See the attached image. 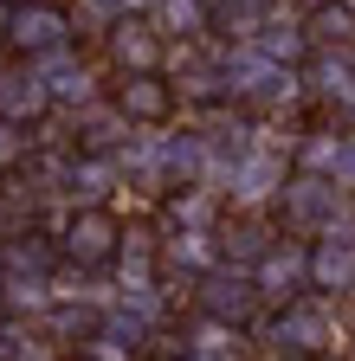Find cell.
<instances>
[{"label": "cell", "instance_id": "cell-39", "mask_svg": "<svg viewBox=\"0 0 355 361\" xmlns=\"http://www.w3.org/2000/svg\"><path fill=\"white\" fill-rule=\"evenodd\" d=\"M278 7H297V0H278Z\"/></svg>", "mask_w": 355, "mask_h": 361}, {"label": "cell", "instance_id": "cell-11", "mask_svg": "<svg viewBox=\"0 0 355 361\" xmlns=\"http://www.w3.org/2000/svg\"><path fill=\"white\" fill-rule=\"evenodd\" d=\"M104 52H110V65H116V71H162L168 39L155 32V20H149V13H116V20H110V32H104Z\"/></svg>", "mask_w": 355, "mask_h": 361}, {"label": "cell", "instance_id": "cell-20", "mask_svg": "<svg viewBox=\"0 0 355 361\" xmlns=\"http://www.w3.org/2000/svg\"><path fill=\"white\" fill-rule=\"evenodd\" d=\"M213 239H219V258H227V264H246V271H252V258L272 245L278 233H272L258 213H239V219H219V226H213Z\"/></svg>", "mask_w": 355, "mask_h": 361}, {"label": "cell", "instance_id": "cell-35", "mask_svg": "<svg viewBox=\"0 0 355 361\" xmlns=\"http://www.w3.org/2000/svg\"><path fill=\"white\" fill-rule=\"evenodd\" d=\"M349 348H355V323H349Z\"/></svg>", "mask_w": 355, "mask_h": 361}, {"label": "cell", "instance_id": "cell-4", "mask_svg": "<svg viewBox=\"0 0 355 361\" xmlns=\"http://www.w3.org/2000/svg\"><path fill=\"white\" fill-rule=\"evenodd\" d=\"M123 245V213L116 207H71L59 226V258L78 271H104Z\"/></svg>", "mask_w": 355, "mask_h": 361}, {"label": "cell", "instance_id": "cell-24", "mask_svg": "<svg viewBox=\"0 0 355 361\" xmlns=\"http://www.w3.org/2000/svg\"><path fill=\"white\" fill-rule=\"evenodd\" d=\"M239 336H246V329L219 323V316H194V329H188V348H200V355H239Z\"/></svg>", "mask_w": 355, "mask_h": 361}, {"label": "cell", "instance_id": "cell-6", "mask_svg": "<svg viewBox=\"0 0 355 361\" xmlns=\"http://www.w3.org/2000/svg\"><path fill=\"white\" fill-rule=\"evenodd\" d=\"M349 207V194L336 188L330 174H310V168H291V180H284V194H278V213H284V233H297V239H317L323 226L336 219Z\"/></svg>", "mask_w": 355, "mask_h": 361}, {"label": "cell", "instance_id": "cell-34", "mask_svg": "<svg viewBox=\"0 0 355 361\" xmlns=\"http://www.w3.org/2000/svg\"><path fill=\"white\" fill-rule=\"evenodd\" d=\"M342 116H349V129H355V104H349V110H342Z\"/></svg>", "mask_w": 355, "mask_h": 361}, {"label": "cell", "instance_id": "cell-33", "mask_svg": "<svg viewBox=\"0 0 355 361\" xmlns=\"http://www.w3.org/2000/svg\"><path fill=\"white\" fill-rule=\"evenodd\" d=\"M207 7H213V13H219V7H233V0H207Z\"/></svg>", "mask_w": 355, "mask_h": 361}, {"label": "cell", "instance_id": "cell-2", "mask_svg": "<svg viewBox=\"0 0 355 361\" xmlns=\"http://www.w3.org/2000/svg\"><path fill=\"white\" fill-rule=\"evenodd\" d=\"M219 84H227V97L233 104H258V110H284L303 97V78L297 65H278V59H265L258 45L233 39V45H219Z\"/></svg>", "mask_w": 355, "mask_h": 361}, {"label": "cell", "instance_id": "cell-31", "mask_svg": "<svg viewBox=\"0 0 355 361\" xmlns=\"http://www.w3.org/2000/svg\"><path fill=\"white\" fill-rule=\"evenodd\" d=\"M13 226H20V213H13V207H0V239H7Z\"/></svg>", "mask_w": 355, "mask_h": 361}, {"label": "cell", "instance_id": "cell-12", "mask_svg": "<svg viewBox=\"0 0 355 361\" xmlns=\"http://www.w3.org/2000/svg\"><path fill=\"white\" fill-rule=\"evenodd\" d=\"M110 104H116L129 123H136V129H162L181 97H174V84H168L162 71H123L116 90H110Z\"/></svg>", "mask_w": 355, "mask_h": 361}, {"label": "cell", "instance_id": "cell-10", "mask_svg": "<svg viewBox=\"0 0 355 361\" xmlns=\"http://www.w3.org/2000/svg\"><path fill=\"white\" fill-rule=\"evenodd\" d=\"M297 78H303V97H317L330 110H349L355 104V45H317L297 65Z\"/></svg>", "mask_w": 355, "mask_h": 361}, {"label": "cell", "instance_id": "cell-21", "mask_svg": "<svg viewBox=\"0 0 355 361\" xmlns=\"http://www.w3.org/2000/svg\"><path fill=\"white\" fill-rule=\"evenodd\" d=\"M303 39H310V52H317V45H355V7L317 0V7L303 13Z\"/></svg>", "mask_w": 355, "mask_h": 361}, {"label": "cell", "instance_id": "cell-38", "mask_svg": "<svg viewBox=\"0 0 355 361\" xmlns=\"http://www.w3.org/2000/svg\"><path fill=\"white\" fill-rule=\"evenodd\" d=\"M7 7H26V0H7Z\"/></svg>", "mask_w": 355, "mask_h": 361}, {"label": "cell", "instance_id": "cell-36", "mask_svg": "<svg viewBox=\"0 0 355 361\" xmlns=\"http://www.w3.org/2000/svg\"><path fill=\"white\" fill-rule=\"evenodd\" d=\"M0 20H7V0H0Z\"/></svg>", "mask_w": 355, "mask_h": 361}, {"label": "cell", "instance_id": "cell-32", "mask_svg": "<svg viewBox=\"0 0 355 361\" xmlns=\"http://www.w3.org/2000/svg\"><path fill=\"white\" fill-rule=\"evenodd\" d=\"M272 361H342V355H272Z\"/></svg>", "mask_w": 355, "mask_h": 361}, {"label": "cell", "instance_id": "cell-23", "mask_svg": "<svg viewBox=\"0 0 355 361\" xmlns=\"http://www.w3.org/2000/svg\"><path fill=\"white\" fill-rule=\"evenodd\" d=\"M219 207H227L219 188H181V194L168 200V226H200V233H213V226H219Z\"/></svg>", "mask_w": 355, "mask_h": 361}, {"label": "cell", "instance_id": "cell-3", "mask_svg": "<svg viewBox=\"0 0 355 361\" xmlns=\"http://www.w3.org/2000/svg\"><path fill=\"white\" fill-rule=\"evenodd\" d=\"M284 180H291V161L258 135V142L227 168V180H219V200H227L233 213H265V207H278Z\"/></svg>", "mask_w": 355, "mask_h": 361}, {"label": "cell", "instance_id": "cell-22", "mask_svg": "<svg viewBox=\"0 0 355 361\" xmlns=\"http://www.w3.org/2000/svg\"><path fill=\"white\" fill-rule=\"evenodd\" d=\"M52 303H59L52 278H7V284H0V310H7V316H26V323H46Z\"/></svg>", "mask_w": 355, "mask_h": 361}, {"label": "cell", "instance_id": "cell-37", "mask_svg": "<svg viewBox=\"0 0 355 361\" xmlns=\"http://www.w3.org/2000/svg\"><path fill=\"white\" fill-rule=\"evenodd\" d=\"M0 284H7V264H0Z\"/></svg>", "mask_w": 355, "mask_h": 361}, {"label": "cell", "instance_id": "cell-41", "mask_svg": "<svg viewBox=\"0 0 355 361\" xmlns=\"http://www.w3.org/2000/svg\"><path fill=\"white\" fill-rule=\"evenodd\" d=\"M342 7H355V0H342Z\"/></svg>", "mask_w": 355, "mask_h": 361}, {"label": "cell", "instance_id": "cell-18", "mask_svg": "<svg viewBox=\"0 0 355 361\" xmlns=\"http://www.w3.org/2000/svg\"><path fill=\"white\" fill-rule=\"evenodd\" d=\"M149 20H155V32L168 45H200L213 32V7H207V0H155Z\"/></svg>", "mask_w": 355, "mask_h": 361}, {"label": "cell", "instance_id": "cell-25", "mask_svg": "<svg viewBox=\"0 0 355 361\" xmlns=\"http://www.w3.org/2000/svg\"><path fill=\"white\" fill-rule=\"evenodd\" d=\"M336 149H342V129H303V142H297V168H310V174H330Z\"/></svg>", "mask_w": 355, "mask_h": 361}, {"label": "cell", "instance_id": "cell-30", "mask_svg": "<svg viewBox=\"0 0 355 361\" xmlns=\"http://www.w3.org/2000/svg\"><path fill=\"white\" fill-rule=\"evenodd\" d=\"M181 361H239V355H200V348H181Z\"/></svg>", "mask_w": 355, "mask_h": 361}, {"label": "cell", "instance_id": "cell-40", "mask_svg": "<svg viewBox=\"0 0 355 361\" xmlns=\"http://www.w3.org/2000/svg\"><path fill=\"white\" fill-rule=\"evenodd\" d=\"M71 361H91V355H71Z\"/></svg>", "mask_w": 355, "mask_h": 361}, {"label": "cell", "instance_id": "cell-15", "mask_svg": "<svg viewBox=\"0 0 355 361\" xmlns=\"http://www.w3.org/2000/svg\"><path fill=\"white\" fill-rule=\"evenodd\" d=\"M71 135H78L71 149H84V155H116L129 135H136V123H129L116 104H97V97H91L84 110H71Z\"/></svg>", "mask_w": 355, "mask_h": 361}, {"label": "cell", "instance_id": "cell-1", "mask_svg": "<svg viewBox=\"0 0 355 361\" xmlns=\"http://www.w3.org/2000/svg\"><path fill=\"white\" fill-rule=\"evenodd\" d=\"M265 342L272 355H349V323H342V303L303 290L291 303H278V316L265 323Z\"/></svg>", "mask_w": 355, "mask_h": 361}, {"label": "cell", "instance_id": "cell-26", "mask_svg": "<svg viewBox=\"0 0 355 361\" xmlns=\"http://www.w3.org/2000/svg\"><path fill=\"white\" fill-rule=\"evenodd\" d=\"M32 142H39V135H32V123L0 116V174H7V168H20V161L32 155Z\"/></svg>", "mask_w": 355, "mask_h": 361}, {"label": "cell", "instance_id": "cell-29", "mask_svg": "<svg viewBox=\"0 0 355 361\" xmlns=\"http://www.w3.org/2000/svg\"><path fill=\"white\" fill-rule=\"evenodd\" d=\"M91 7H104V13L116 20V13H149V7H155V0H91Z\"/></svg>", "mask_w": 355, "mask_h": 361}, {"label": "cell", "instance_id": "cell-27", "mask_svg": "<svg viewBox=\"0 0 355 361\" xmlns=\"http://www.w3.org/2000/svg\"><path fill=\"white\" fill-rule=\"evenodd\" d=\"M78 355H91V361H143V348H129V342H116L110 329H91L78 342Z\"/></svg>", "mask_w": 355, "mask_h": 361}, {"label": "cell", "instance_id": "cell-28", "mask_svg": "<svg viewBox=\"0 0 355 361\" xmlns=\"http://www.w3.org/2000/svg\"><path fill=\"white\" fill-rule=\"evenodd\" d=\"M330 180L355 200V129H342V149H336V161H330Z\"/></svg>", "mask_w": 355, "mask_h": 361}, {"label": "cell", "instance_id": "cell-7", "mask_svg": "<svg viewBox=\"0 0 355 361\" xmlns=\"http://www.w3.org/2000/svg\"><path fill=\"white\" fill-rule=\"evenodd\" d=\"M188 290H194L200 316H219V323H233V329H252V316H258V303H265L258 284H252V271H246V264H227V258H219L213 271H200Z\"/></svg>", "mask_w": 355, "mask_h": 361}, {"label": "cell", "instance_id": "cell-16", "mask_svg": "<svg viewBox=\"0 0 355 361\" xmlns=\"http://www.w3.org/2000/svg\"><path fill=\"white\" fill-rule=\"evenodd\" d=\"M246 45H258L265 59H278V65H303L310 59V39H303V13H291V7H265V20H258V32L246 39Z\"/></svg>", "mask_w": 355, "mask_h": 361}, {"label": "cell", "instance_id": "cell-5", "mask_svg": "<svg viewBox=\"0 0 355 361\" xmlns=\"http://www.w3.org/2000/svg\"><path fill=\"white\" fill-rule=\"evenodd\" d=\"M0 45L20 59H39V52H59V45H78V26H71V7L59 0H26V7H7L0 20Z\"/></svg>", "mask_w": 355, "mask_h": 361}, {"label": "cell", "instance_id": "cell-13", "mask_svg": "<svg viewBox=\"0 0 355 361\" xmlns=\"http://www.w3.org/2000/svg\"><path fill=\"white\" fill-rule=\"evenodd\" d=\"M116 194H123V168H116V155H84V149H71L65 200H71V207H116Z\"/></svg>", "mask_w": 355, "mask_h": 361}, {"label": "cell", "instance_id": "cell-19", "mask_svg": "<svg viewBox=\"0 0 355 361\" xmlns=\"http://www.w3.org/2000/svg\"><path fill=\"white\" fill-rule=\"evenodd\" d=\"M0 116H13V123H46L52 116V97H46V84L32 78V65L0 71Z\"/></svg>", "mask_w": 355, "mask_h": 361}, {"label": "cell", "instance_id": "cell-17", "mask_svg": "<svg viewBox=\"0 0 355 361\" xmlns=\"http://www.w3.org/2000/svg\"><path fill=\"white\" fill-rule=\"evenodd\" d=\"M0 264H7V278H52L65 258H59V245H52L46 233H32V226H13V233L0 239Z\"/></svg>", "mask_w": 355, "mask_h": 361}, {"label": "cell", "instance_id": "cell-14", "mask_svg": "<svg viewBox=\"0 0 355 361\" xmlns=\"http://www.w3.org/2000/svg\"><path fill=\"white\" fill-rule=\"evenodd\" d=\"M310 290L330 303H355V245L349 239H310Z\"/></svg>", "mask_w": 355, "mask_h": 361}, {"label": "cell", "instance_id": "cell-8", "mask_svg": "<svg viewBox=\"0 0 355 361\" xmlns=\"http://www.w3.org/2000/svg\"><path fill=\"white\" fill-rule=\"evenodd\" d=\"M252 284H258L265 303H291V297H303V290H310V245L278 233L272 245L252 258Z\"/></svg>", "mask_w": 355, "mask_h": 361}, {"label": "cell", "instance_id": "cell-9", "mask_svg": "<svg viewBox=\"0 0 355 361\" xmlns=\"http://www.w3.org/2000/svg\"><path fill=\"white\" fill-rule=\"evenodd\" d=\"M20 65H32V78L52 97V110H65V116L97 97V71L78 59V45H59V52H39V59H20Z\"/></svg>", "mask_w": 355, "mask_h": 361}]
</instances>
